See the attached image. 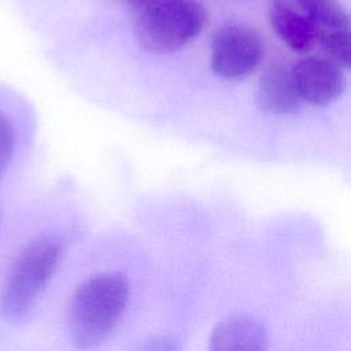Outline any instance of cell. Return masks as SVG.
<instances>
[{
  "label": "cell",
  "instance_id": "obj_11",
  "mask_svg": "<svg viewBox=\"0 0 351 351\" xmlns=\"http://www.w3.org/2000/svg\"><path fill=\"white\" fill-rule=\"evenodd\" d=\"M136 351H181L178 341L166 335H152L144 339Z\"/></svg>",
  "mask_w": 351,
  "mask_h": 351
},
{
  "label": "cell",
  "instance_id": "obj_13",
  "mask_svg": "<svg viewBox=\"0 0 351 351\" xmlns=\"http://www.w3.org/2000/svg\"><path fill=\"white\" fill-rule=\"evenodd\" d=\"M291 0H273V3H281V4H288Z\"/></svg>",
  "mask_w": 351,
  "mask_h": 351
},
{
  "label": "cell",
  "instance_id": "obj_1",
  "mask_svg": "<svg viewBox=\"0 0 351 351\" xmlns=\"http://www.w3.org/2000/svg\"><path fill=\"white\" fill-rule=\"evenodd\" d=\"M129 302V282L121 273H104L82 282L67 311L69 335L77 348L100 344L119 324Z\"/></svg>",
  "mask_w": 351,
  "mask_h": 351
},
{
  "label": "cell",
  "instance_id": "obj_6",
  "mask_svg": "<svg viewBox=\"0 0 351 351\" xmlns=\"http://www.w3.org/2000/svg\"><path fill=\"white\" fill-rule=\"evenodd\" d=\"M289 70L299 99L313 106H328L346 90L344 70L325 56L302 58Z\"/></svg>",
  "mask_w": 351,
  "mask_h": 351
},
{
  "label": "cell",
  "instance_id": "obj_3",
  "mask_svg": "<svg viewBox=\"0 0 351 351\" xmlns=\"http://www.w3.org/2000/svg\"><path fill=\"white\" fill-rule=\"evenodd\" d=\"M206 22V8L197 0H160L140 11L134 38L151 53H173L192 43Z\"/></svg>",
  "mask_w": 351,
  "mask_h": 351
},
{
  "label": "cell",
  "instance_id": "obj_14",
  "mask_svg": "<svg viewBox=\"0 0 351 351\" xmlns=\"http://www.w3.org/2000/svg\"><path fill=\"white\" fill-rule=\"evenodd\" d=\"M0 223H1V217H0Z\"/></svg>",
  "mask_w": 351,
  "mask_h": 351
},
{
  "label": "cell",
  "instance_id": "obj_10",
  "mask_svg": "<svg viewBox=\"0 0 351 351\" xmlns=\"http://www.w3.org/2000/svg\"><path fill=\"white\" fill-rule=\"evenodd\" d=\"M15 152V130L11 119L0 110V181L7 173Z\"/></svg>",
  "mask_w": 351,
  "mask_h": 351
},
{
  "label": "cell",
  "instance_id": "obj_8",
  "mask_svg": "<svg viewBox=\"0 0 351 351\" xmlns=\"http://www.w3.org/2000/svg\"><path fill=\"white\" fill-rule=\"evenodd\" d=\"M269 337L263 325L252 317L233 315L215 325L208 351H267Z\"/></svg>",
  "mask_w": 351,
  "mask_h": 351
},
{
  "label": "cell",
  "instance_id": "obj_5",
  "mask_svg": "<svg viewBox=\"0 0 351 351\" xmlns=\"http://www.w3.org/2000/svg\"><path fill=\"white\" fill-rule=\"evenodd\" d=\"M314 27L325 58L348 70L351 66V23L337 0H291Z\"/></svg>",
  "mask_w": 351,
  "mask_h": 351
},
{
  "label": "cell",
  "instance_id": "obj_7",
  "mask_svg": "<svg viewBox=\"0 0 351 351\" xmlns=\"http://www.w3.org/2000/svg\"><path fill=\"white\" fill-rule=\"evenodd\" d=\"M256 107L271 115L295 112L300 106L291 70L280 63L267 66L259 77L255 96Z\"/></svg>",
  "mask_w": 351,
  "mask_h": 351
},
{
  "label": "cell",
  "instance_id": "obj_4",
  "mask_svg": "<svg viewBox=\"0 0 351 351\" xmlns=\"http://www.w3.org/2000/svg\"><path fill=\"white\" fill-rule=\"evenodd\" d=\"M265 58L261 34L243 23H226L218 27L211 40L210 66L215 75L239 80L255 71Z\"/></svg>",
  "mask_w": 351,
  "mask_h": 351
},
{
  "label": "cell",
  "instance_id": "obj_2",
  "mask_svg": "<svg viewBox=\"0 0 351 351\" xmlns=\"http://www.w3.org/2000/svg\"><path fill=\"white\" fill-rule=\"evenodd\" d=\"M62 254V243L55 237H38L18 254L0 287V313L5 319L18 321L33 308Z\"/></svg>",
  "mask_w": 351,
  "mask_h": 351
},
{
  "label": "cell",
  "instance_id": "obj_12",
  "mask_svg": "<svg viewBox=\"0 0 351 351\" xmlns=\"http://www.w3.org/2000/svg\"><path fill=\"white\" fill-rule=\"evenodd\" d=\"M130 7H133V8H137V10H144V8H147V7H149V5H152V4H156V3H159L160 0H125Z\"/></svg>",
  "mask_w": 351,
  "mask_h": 351
},
{
  "label": "cell",
  "instance_id": "obj_9",
  "mask_svg": "<svg viewBox=\"0 0 351 351\" xmlns=\"http://www.w3.org/2000/svg\"><path fill=\"white\" fill-rule=\"evenodd\" d=\"M269 22L277 37L296 53L308 52L317 43L310 21L289 4L273 3L269 10Z\"/></svg>",
  "mask_w": 351,
  "mask_h": 351
}]
</instances>
